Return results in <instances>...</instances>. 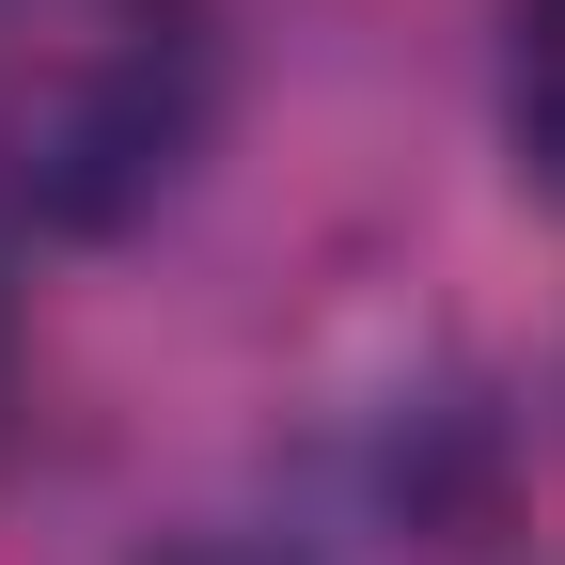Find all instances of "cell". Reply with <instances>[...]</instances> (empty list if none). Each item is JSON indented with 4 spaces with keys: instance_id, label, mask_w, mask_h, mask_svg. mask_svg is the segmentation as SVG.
Masks as SVG:
<instances>
[{
    "instance_id": "1",
    "label": "cell",
    "mask_w": 565,
    "mask_h": 565,
    "mask_svg": "<svg viewBox=\"0 0 565 565\" xmlns=\"http://www.w3.org/2000/svg\"><path fill=\"white\" fill-rule=\"evenodd\" d=\"M221 110V0H0V236H126Z\"/></svg>"
},
{
    "instance_id": "2",
    "label": "cell",
    "mask_w": 565,
    "mask_h": 565,
    "mask_svg": "<svg viewBox=\"0 0 565 565\" xmlns=\"http://www.w3.org/2000/svg\"><path fill=\"white\" fill-rule=\"evenodd\" d=\"M503 141L565 204V0H503Z\"/></svg>"
},
{
    "instance_id": "3",
    "label": "cell",
    "mask_w": 565,
    "mask_h": 565,
    "mask_svg": "<svg viewBox=\"0 0 565 565\" xmlns=\"http://www.w3.org/2000/svg\"><path fill=\"white\" fill-rule=\"evenodd\" d=\"M158 565H252V550H158Z\"/></svg>"
},
{
    "instance_id": "4",
    "label": "cell",
    "mask_w": 565,
    "mask_h": 565,
    "mask_svg": "<svg viewBox=\"0 0 565 565\" xmlns=\"http://www.w3.org/2000/svg\"><path fill=\"white\" fill-rule=\"evenodd\" d=\"M0 377H17V330H0Z\"/></svg>"
}]
</instances>
